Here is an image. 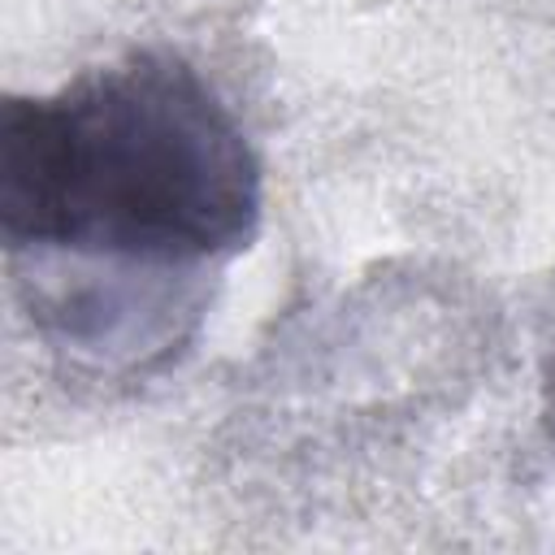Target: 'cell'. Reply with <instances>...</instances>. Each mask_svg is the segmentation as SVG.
I'll list each match as a JSON object with an SVG mask.
<instances>
[{
  "instance_id": "6da1fadb",
  "label": "cell",
  "mask_w": 555,
  "mask_h": 555,
  "mask_svg": "<svg viewBox=\"0 0 555 555\" xmlns=\"http://www.w3.org/2000/svg\"><path fill=\"white\" fill-rule=\"evenodd\" d=\"M260 160L178 56L139 52L0 113V234L143 264H199L247 247Z\"/></svg>"
},
{
  "instance_id": "7a4b0ae2",
  "label": "cell",
  "mask_w": 555,
  "mask_h": 555,
  "mask_svg": "<svg viewBox=\"0 0 555 555\" xmlns=\"http://www.w3.org/2000/svg\"><path fill=\"white\" fill-rule=\"evenodd\" d=\"M551 416H555V377H551Z\"/></svg>"
}]
</instances>
